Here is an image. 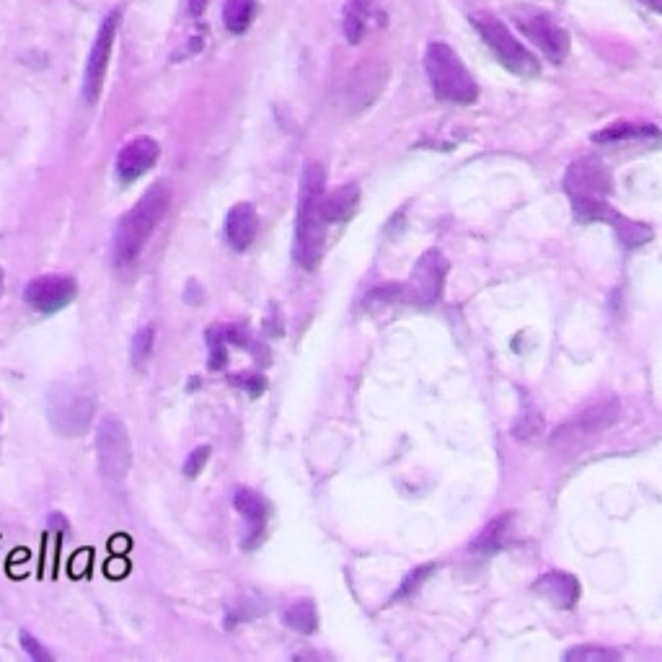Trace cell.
Returning <instances> with one entry per match:
<instances>
[{
  "label": "cell",
  "instance_id": "obj_17",
  "mask_svg": "<svg viewBox=\"0 0 662 662\" xmlns=\"http://www.w3.org/2000/svg\"><path fill=\"white\" fill-rule=\"evenodd\" d=\"M533 590L554 608H572L580 600V582L567 572H549L533 585Z\"/></svg>",
  "mask_w": 662,
  "mask_h": 662
},
{
  "label": "cell",
  "instance_id": "obj_7",
  "mask_svg": "<svg viewBox=\"0 0 662 662\" xmlns=\"http://www.w3.org/2000/svg\"><path fill=\"white\" fill-rule=\"evenodd\" d=\"M513 13L515 26L549 57L551 63H564V57L569 55V34L562 24H556L551 13L536 11V8H518Z\"/></svg>",
  "mask_w": 662,
  "mask_h": 662
},
{
  "label": "cell",
  "instance_id": "obj_9",
  "mask_svg": "<svg viewBox=\"0 0 662 662\" xmlns=\"http://www.w3.org/2000/svg\"><path fill=\"white\" fill-rule=\"evenodd\" d=\"M564 189L575 200H606L613 189L608 166L595 156L577 158L564 176Z\"/></svg>",
  "mask_w": 662,
  "mask_h": 662
},
{
  "label": "cell",
  "instance_id": "obj_15",
  "mask_svg": "<svg viewBox=\"0 0 662 662\" xmlns=\"http://www.w3.org/2000/svg\"><path fill=\"white\" fill-rule=\"evenodd\" d=\"M158 156H161V148H158V143L153 138H135L132 143H127L125 148L119 150L117 158L119 182H138L140 176L148 174V171L156 166Z\"/></svg>",
  "mask_w": 662,
  "mask_h": 662
},
{
  "label": "cell",
  "instance_id": "obj_22",
  "mask_svg": "<svg viewBox=\"0 0 662 662\" xmlns=\"http://www.w3.org/2000/svg\"><path fill=\"white\" fill-rule=\"evenodd\" d=\"M285 624L298 634H313L319 629V613L313 600H295L293 606L285 608Z\"/></svg>",
  "mask_w": 662,
  "mask_h": 662
},
{
  "label": "cell",
  "instance_id": "obj_14",
  "mask_svg": "<svg viewBox=\"0 0 662 662\" xmlns=\"http://www.w3.org/2000/svg\"><path fill=\"white\" fill-rule=\"evenodd\" d=\"M233 507H236L238 513L244 515V520H246L244 549L246 551L257 549V546L262 544L264 528H267L269 502L264 500L262 494L254 492V489L241 487V489H236V494H233Z\"/></svg>",
  "mask_w": 662,
  "mask_h": 662
},
{
  "label": "cell",
  "instance_id": "obj_18",
  "mask_svg": "<svg viewBox=\"0 0 662 662\" xmlns=\"http://www.w3.org/2000/svg\"><path fill=\"white\" fill-rule=\"evenodd\" d=\"M383 19H386V16H383L370 0H350L347 8H344V37H347L350 44H357L368 34L370 26L383 24Z\"/></svg>",
  "mask_w": 662,
  "mask_h": 662
},
{
  "label": "cell",
  "instance_id": "obj_8",
  "mask_svg": "<svg viewBox=\"0 0 662 662\" xmlns=\"http://www.w3.org/2000/svg\"><path fill=\"white\" fill-rule=\"evenodd\" d=\"M575 218L580 220V223L613 225V231H616V236L621 238V244H624L626 249H637V246H644L652 241L650 225L624 218V215L616 213L606 200H575Z\"/></svg>",
  "mask_w": 662,
  "mask_h": 662
},
{
  "label": "cell",
  "instance_id": "obj_25",
  "mask_svg": "<svg viewBox=\"0 0 662 662\" xmlns=\"http://www.w3.org/2000/svg\"><path fill=\"white\" fill-rule=\"evenodd\" d=\"M564 660H569V662H616V660H621V652L585 644V647H575V650H569L567 655H564Z\"/></svg>",
  "mask_w": 662,
  "mask_h": 662
},
{
  "label": "cell",
  "instance_id": "obj_27",
  "mask_svg": "<svg viewBox=\"0 0 662 662\" xmlns=\"http://www.w3.org/2000/svg\"><path fill=\"white\" fill-rule=\"evenodd\" d=\"M207 458H210V445L194 448L187 456V461H184V476H187V479H197V476L202 474V469H205Z\"/></svg>",
  "mask_w": 662,
  "mask_h": 662
},
{
  "label": "cell",
  "instance_id": "obj_28",
  "mask_svg": "<svg viewBox=\"0 0 662 662\" xmlns=\"http://www.w3.org/2000/svg\"><path fill=\"white\" fill-rule=\"evenodd\" d=\"M432 572H435V567H432V564H427V567L414 569L412 575H409V577H406V580H404V585H401L399 593H396V600H399V598H406V595H412L414 590H417L419 585H422V582H425L427 577L432 575Z\"/></svg>",
  "mask_w": 662,
  "mask_h": 662
},
{
  "label": "cell",
  "instance_id": "obj_24",
  "mask_svg": "<svg viewBox=\"0 0 662 662\" xmlns=\"http://www.w3.org/2000/svg\"><path fill=\"white\" fill-rule=\"evenodd\" d=\"M507 523H510V515H502V518L494 520V523L489 525L487 531H484L479 538H476L474 549L476 551H484V554H492V551L502 549V544H505Z\"/></svg>",
  "mask_w": 662,
  "mask_h": 662
},
{
  "label": "cell",
  "instance_id": "obj_32",
  "mask_svg": "<svg viewBox=\"0 0 662 662\" xmlns=\"http://www.w3.org/2000/svg\"><path fill=\"white\" fill-rule=\"evenodd\" d=\"M0 288H3V272H0Z\"/></svg>",
  "mask_w": 662,
  "mask_h": 662
},
{
  "label": "cell",
  "instance_id": "obj_20",
  "mask_svg": "<svg viewBox=\"0 0 662 662\" xmlns=\"http://www.w3.org/2000/svg\"><path fill=\"white\" fill-rule=\"evenodd\" d=\"M662 132L655 125H639V122H613L606 130L595 132V143H629V140H660Z\"/></svg>",
  "mask_w": 662,
  "mask_h": 662
},
{
  "label": "cell",
  "instance_id": "obj_5",
  "mask_svg": "<svg viewBox=\"0 0 662 662\" xmlns=\"http://www.w3.org/2000/svg\"><path fill=\"white\" fill-rule=\"evenodd\" d=\"M619 414L621 406L616 399L598 401V404L582 409L575 417L567 419L564 425L556 427V432L551 435V448L562 450V453H575V450L585 448L595 438H600L608 427L616 425Z\"/></svg>",
  "mask_w": 662,
  "mask_h": 662
},
{
  "label": "cell",
  "instance_id": "obj_3",
  "mask_svg": "<svg viewBox=\"0 0 662 662\" xmlns=\"http://www.w3.org/2000/svg\"><path fill=\"white\" fill-rule=\"evenodd\" d=\"M425 70L430 86L440 101L469 107L479 99V86L474 75L461 63L456 50L445 42H432L425 52Z\"/></svg>",
  "mask_w": 662,
  "mask_h": 662
},
{
  "label": "cell",
  "instance_id": "obj_31",
  "mask_svg": "<svg viewBox=\"0 0 662 662\" xmlns=\"http://www.w3.org/2000/svg\"><path fill=\"white\" fill-rule=\"evenodd\" d=\"M639 3L647 8H652L655 13H662V0H639Z\"/></svg>",
  "mask_w": 662,
  "mask_h": 662
},
{
  "label": "cell",
  "instance_id": "obj_30",
  "mask_svg": "<svg viewBox=\"0 0 662 662\" xmlns=\"http://www.w3.org/2000/svg\"><path fill=\"white\" fill-rule=\"evenodd\" d=\"M536 432H541V417L533 412L523 414V419L515 425V438H531Z\"/></svg>",
  "mask_w": 662,
  "mask_h": 662
},
{
  "label": "cell",
  "instance_id": "obj_4",
  "mask_svg": "<svg viewBox=\"0 0 662 662\" xmlns=\"http://www.w3.org/2000/svg\"><path fill=\"white\" fill-rule=\"evenodd\" d=\"M471 24H474L476 32L481 34L484 44L492 50V55L500 60L502 68L520 75V78H536V75H541L538 57L513 37V32L507 29L505 21H500L497 16H492V13H474V16H471Z\"/></svg>",
  "mask_w": 662,
  "mask_h": 662
},
{
  "label": "cell",
  "instance_id": "obj_19",
  "mask_svg": "<svg viewBox=\"0 0 662 662\" xmlns=\"http://www.w3.org/2000/svg\"><path fill=\"white\" fill-rule=\"evenodd\" d=\"M357 205H360V189L357 184H347L321 200V215L326 223H347L357 213Z\"/></svg>",
  "mask_w": 662,
  "mask_h": 662
},
{
  "label": "cell",
  "instance_id": "obj_1",
  "mask_svg": "<svg viewBox=\"0 0 662 662\" xmlns=\"http://www.w3.org/2000/svg\"><path fill=\"white\" fill-rule=\"evenodd\" d=\"M326 171L321 163H308L300 179L298 223H295V259L303 269H316L324 254L326 220L321 215Z\"/></svg>",
  "mask_w": 662,
  "mask_h": 662
},
{
  "label": "cell",
  "instance_id": "obj_10",
  "mask_svg": "<svg viewBox=\"0 0 662 662\" xmlns=\"http://www.w3.org/2000/svg\"><path fill=\"white\" fill-rule=\"evenodd\" d=\"M445 275H448V259L438 249L425 251L414 264L412 280L404 288V298L417 306H430L443 295Z\"/></svg>",
  "mask_w": 662,
  "mask_h": 662
},
{
  "label": "cell",
  "instance_id": "obj_6",
  "mask_svg": "<svg viewBox=\"0 0 662 662\" xmlns=\"http://www.w3.org/2000/svg\"><path fill=\"white\" fill-rule=\"evenodd\" d=\"M96 456L101 474L122 481L132 466V443L125 422L119 417H104L96 427Z\"/></svg>",
  "mask_w": 662,
  "mask_h": 662
},
{
  "label": "cell",
  "instance_id": "obj_26",
  "mask_svg": "<svg viewBox=\"0 0 662 662\" xmlns=\"http://www.w3.org/2000/svg\"><path fill=\"white\" fill-rule=\"evenodd\" d=\"M207 344H210V368H225V363H228V352H225V344H228L225 326H220V329L213 326V329L207 331Z\"/></svg>",
  "mask_w": 662,
  "mask_h": 662
},
{
  "label": "cell",
  "instance_id": "obj_29",
  "mask_svg": "<svg viewBox=\"0 0 662 662\" xmlns=\"http://www.w3.org/2000/svg\"><path fill=\"white\" fill-rule=\"evenodd\" d=\"M21 647H24V652L29 657H32L34 662H50L52 655L47 650H44L42 644L37 642V639L29 634V631H21Z\"/></svg>",
  "mask_w": 662,
  "mask_h": 662
},
{
  "label": "cell",
  "instance_id": "obj_16",
  "mask_svg": "<svg viewBox=\"0 0 662 662\" xmlns=\"http://www.w3.org/2000/svg\"><path fill=\"white\" fill-rule=\"evenodd\" d=\"M259 233V215L249 202H238L225 218V238L236 251H246Z\"/></svg>",
  "mask_w": 662,
  "mask_h": 662
},
{
  "label": "cell",
  "instance_id": "obj_12",
  "mask_svg": "<svg viewBox=\"0 0 662 662\" xmlns=\"http://www.w3.org/2000/svg\"><path fill=\"white\" fill-rule=\"evenodd\" d=\"M119 16H122V13H119L117 8L107 13V19H104V24H101L99 34H96L94 39L91 55H88L86 78H83V96H86L88 104H94V101L99 99L101 86H104V75H107L109 57H112L114 37H117Z\"/></svg>",
  "mask_w": 662,
  "mask_h": 662
},
{
  "label": "cell",
  "instance_id": "obj_13",
  "mask_svg": "<svg viewBox=\"0 0 662 662\" xmlns=\"http://www.w3.org/2000/svg\"><path fill=\"white\" fill-rule=\"evenodd\" d=\"M75 293V282L70 277L63 275H44L32 280L24 288V300L26 306L37 313H57L63 311L68 303H73Z\"/></svg>",
  "mask_w": 662,
  "mask_h": 662
},
{
  "label": "cell",
  "instance_id": "obj_21",
  "mask_svg": "<svg viewBox=\"0 0 662 662\" xmlns=\"http://www.w3.org/2000/svg\"><path fill=\"white\" fill-rule=\"evenodd\" d=\"M257 0H225L223 24L231 34H244L257 16Z\"/></svg>",
  "mask_w": 662,
  "mask_h": 662
},
{
  "label": "cell",
  "instance_id": "obj_2",
  "mask_svg": "<svg viewBox=\"0 0 662 662\" xmlns=\"http://www.w3.org/2000/svg\"><path fill=\"white\" fill-rule=\"evenodd\" d=\"M169 205L171 189L161 182L156 187H150L140 197L138 205L122 215L117 231H114V259H117V264H130L132 259H138L145 241L153 236L163 215L169 213Z\"/></svg>",
  "mask_w": 662,
  "mask_h": 662
},
{
  "label": "cell",
  "instance_id": "obj_23",
  "mask_svg": "<svg viewBox=\"0 0 662 662\" xmlns=\"http://www.w3.org/2000/svg\"><path fill=\"white\" fill-rule=\"evenodd\" d=\"M153 344H156V326L148 324L135 331V337H132V365L135 368H143L148 363L153 355Z\"/></svg>",
  "mask_w": 662,
  "mask_h": 662
},
{
  "label": "cell",
  "instance_id": "obj_11",
  "mask_svg": "<svg viewBox=\"0 0 662 662\" xmlns=\"http://www.w3.org/2000/svg\"><path fill=\"white\" fill-rule=\"evenodd\" d=\"M96 401L75 391H57L50 399V425L63 438H78L91 427Z\"/></svg>",
  "mask_w": 662,
  "mask_h": 662
}]
</instances>
